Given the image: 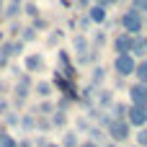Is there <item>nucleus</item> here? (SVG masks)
<instances>
[{
    "label": "nucleus",
    "mask_w": 147,
    "mask_h": 147,
    "mask_svg": "<svg viewBox=\"0 0 147 147\" xmlns=\"http://www.w3.org/2000/svg\"><path fill=\"white\" fill-rule=\"evenodd\" d=\"M119 26H121V31L124 34H129V36H142V31H145V16H140L137 10H124L121 16H119Z\"/></svg>",
    "instance_id": "nucleus-1"
},
{
    "label": "nucleus",
    "mask_w": 147,
    "mask_h": 147,
    "mask_svg": "<svg viewBox=\"0 0 147 147\" xmlns=\"http://www.w3.org/2000/svg\"><path fill=\"white\" fill-rule=\"evenodd\" d=\"M52 88L54 90H59L62 93V98H67V101H72V103H80V90H78V85H75V80H67V78H62L57 70H54V75H52Z\"/></svg>",
    "instance_id": "nucleus-2"
},
{
    "label": "nucleus",
    "mask_w": 147,
    "mask_h": 147,
    "mask_svg": "<svg viewBox=\"0 0 147 147\" xmlns=\"http://www.w3.org/2000/svg\"><path fill=\"white\" fill-rule=\"evenodd\" d=\"M10 93H13V106H18V109H21V106L28 101V96L34 93V80H31V75H28V72H23V75L13 83Z\"/></svg>",
    "instance_id": "nucleus-3"
},
{
    "label": "nucleus",
    "mask_w": 147,
    "mask_h": 147,
    "mask_svg": "<svg viewBox=\"0 0 147 147\" xmlns=\"http://www.w3.org/2000/svg\"><path fill=\"white\" fill-rule=\"evenodd\" d=\"M103 132H106V140L114 142V145L127 142V140L132 137V127L127 124V119H111V124H109Z\"/></svg>",
    "instance_id": "nucleus-4"
},
{
    "label": "nucleus",
    "mask_w": 147,
    "mask_h": 147,
    "mask_svg": "<svg viewBox=\"0 0 147 147\" xmlns=\"http://www.w3.org/2000/svg\"><path fill=\"white\" fill-rule=\"evenodd\" d=\"M114 75L116 78H132L134 75V67H137V59L132 57V54H119V57H114Z\"/></svg>",
    "instance_id": "nucleus-5"
},
{
    "label": "nucleus",
    "mask_w": 147,
    "mask_h": 147,
    "mask_svg": "<svg viewBox=\"0 0 147 147\" xmlns=\"http://www.w3.org/2000/svg\"><path fill=\"white\" fill-rule=\"evenodd\" d=\"M23 72H28V75H34V72H44V67H47V59H44V54H39V52H31V54H23Z\"/></svg>",
    "instance_id": "nucleus-6"
},
{
    "label": "nucleus",
    "mask_w": 147,
    "mask_h": 147,
    "mask_svg": "<svg viewBox=\"0 0 147 147\" xmlns=\"http://www.w3.org/2000/svg\"><path fill=\"white\" fill-rule=\"evenodd\" d=\"M132 41H134V36H129V34L119 31V34L111 39V49H114V57H119V54H132Z\"/></svg>",
    "instance_id": "nucleus-7"
},
{
    "label": "nucleus",
    "mask_w": 147,
    "mask_h": 147,
    "mask_svg": "<svg viewBox=\"0 0 147 147\" xmlns=\"http://www.w3.org/2000/svg\"><path fill=\"white\" fill-rule=\"evenodd\" d=\"M23 49H26V44H23L21 39H5V41L0 44V57L13 59V57H21Z\"/></svg>",
    "instance_id": "nucleus-8"
},
{
    "label": "nucleus",
    "mask_w": 147,
    "mask_h": 147,
    "mask_svg": "<svg viewBox=\"0 0 147 147\" xmlns=\"http://www.w3.org/2000/svg\"><path fill=\"white\" fill-rule=\"evenodd\" d=\"M129 93V106H140V109H147V85H140V83H132L127 88Z\"/></svg>",
    "instance_id": "nucleus-9"
},
{
    "label": "nucleus",
    "mask_w": 147,
    "mask_h": 147,
    "mask_svg": "<svg viewBox=\"0 0 147 147\" xmlns=\"http://www.w3.org/2000/svg\"><path fill=\"white\" fill-rule=\"evenodd\" d=\"M127 124H129L132 129H145L147 127V109L129 106V111H127Z\"/></svg>",
    "instance_id": "nucleus-10"
},
{
    "label": "nucleus",
    "mask_w": 147,
    "mask_h": 147,
    "mask_svg": "<svg viewBox=\"0 0 147 147\" xmlns=\"http://www.w3.org/2000/svg\"><path fill=\"white\" fill-rule=\"evenodd\" d=\"M90 49V39L85 36V34H72V39H70V52H75L78 57L80 54H85Z\"/></svg>",
    "instance_id": "nucleus-11"
},
{
    "label": "nucleus",
    "mask_w": 147,
    "mask_h": 147,
    "mask_svg": "<svg viewBox=\"0 0 147 147\" xmlns=\"http://www.w3.org/2000/svg\"><path fill=\"white\" fill-rule=\"evenodd\" d=\"M114 103H116L114 90H109V88H98V93H96V106H98L101 111H109Z\"/></svg>",
    "instance_id": "nucleus-12"
},
{
    "label": "nucleus",
    "mask_w": 147,
    "mask_h": 147,
    "mask_svg": "<svg viewBox=\"0 0 147 147\" xmlns=\"http://www.w3.org/2000/svg\"><path fill=\"white\" fill-rule=\"evenodd\" d=\"M85 16L90 18V23H93V26H103V23H106V18H109V10H106V8H101V5H90V8L85 10Z\"/></svg>",
    "instance_id": "nucleus-13"
},
{
    "label": "nucleus",
    "mask_w": 147,
    "mask_h": 147,
    "mask_svg": "<svg viewBox=\"0 0 147 147\" xmlns=\"http://www.w3.org/2000/svg\"><path fill=\"white\" fill-rule=\"evenodd\" d=\"M98 57H101V52L90 47L85 54H80V57L75 59V65H80V67H96V65H98Z\"/></svg>",
    "instance_id": "nucleus-14"
},
{
    "label": "nucleus",
    "mask_w": 147,
    "mask_h": 147,
    "mask_svg": "<svg viewBox=\"0 0 147 147\" xmlns=\"http://www.w3.org/2000/svg\"><path fill=\"white\" fill-rule=\"evenodd\" d=\"M34 93H36L41 101H52L54 88H52V83H49V80H39V83H34Z\"/></svg>",
    "instance_id": "nucleus-15"
},
{
    "label": "nucleus",
    "mask_w": 147,
    "mask_h": 147,
    "mask_svg": "<svg viewBox=\"0 0 147 147\" xmlns=\"http://www.w3.org/2000/svg\"><path fill=\"white\" fill-rule=\"evenodd\" d=\"M21 13H23V10H21V5H16V3H8V0H5L0 18H5V21H18V16H21Z\"/></svg>",
    "instance_id": "nucleus-16"
},
{
    "label": "nucleus",
    "mask_w": 147,
    "mask_h": 147,
    "mask_svg": "<svg viewBox=\"0 0 147 147\" xmlns=\"http://www.w3.org/2000/svg\"><path fill=\"white\" fill-rule=\"evenodd\" d=\"M88 39H90V47L101 52V49L106 47V41H109V34H106L103 28H98V31H90V36H88Z\"/></svg>",
    "instance_id": "nucleus-17"
},
{
    "label": "nucleus",
    "mask_w": 147,
    "mask_h": 147,
    "mask_svg": "<svg viewBox=\"0 0 147 147\" xmlns=\"http://www.w3.org/2000/svg\"><path fill=\"white\" fill-rule=\"evenodd\" d=\"M18 129L28 137L31 132H36V116L34 114H21V124H18Z\"/></svg>",
    "instance_id": "nucleus-18"
},
{
    "label": "nucleus",
    "mask_w": 147,
    "mask_h": 147,
    "mask_svg": "<svg viewBox=\"0 0 147 147\" xmlns=\"http://www.w3.org/2000/svg\"><path fill=\"white\" fill-rule=\"evenodd\" d=\"M132 57H134L137 62L147 57V49H145V36H134V41H132Z\"/></svg>",
    "instance_id": "nucleus-19"
},
{
    "label": "nucleus",
    "mask_w": 147,
    "mask_h": 147,
    "mask_svg": "<svg viewBox=\"0 0 147 147\" xmlns=\"http://www.w3.org/2000/svg\"><path fill=\"white\" fill-rule=\"evenodd\" d=\"M88 140L103 147V145H106V132H103L98 124H90V129H88Z\"/></svg>",
    "instance_id": "nucleus-20"
},
{
    "label": "nucleus",
    "mask_w": 147,
    "mask_h": 147,
    "mask_svg": "<svg viewBox=\"0 0 147 147\" xmlns=\"http://www.w3.org/2000/svg\"><path fill=\"white\" fill-rule=\"evenodd\" d=\"M103 80H106V67H101V65L90 67V85L101 88V85H103Z\"/></svg>",
    "instance_id": "nucleus-21"
},
{
    "label": "nucleus",
    "mask_w": 147,
    "mask_h": 147,
    "mask_svg": "<svg viewBox=\"0 0 147 147\" xmlns=\"http://www.w3.org/2000/svg\"><path fill=\"white\" fill-rule=\"evenodd\" d=\"M34 116H52L54 114V101H41L36 109H31Z\"/></svg>",
    "instance_id": "nucleus-22"
},
{
    "label": "nucleus",
    "mask_w": 147,
    "mask_h": 147,
    "mask_svg": "<svg viewBox=\"0 0 147 147\" xmlns=\"http://www.w3.org/2000/svg\"><path fill=\"white\" fill-rule=\"evenodd\" d=\"M127 111H129V103H124V101H116V103L109 109L111 119H127Z\"/></svg>",
    "instance_id": "nucleus-23"
},
{
    "label": "nucleus",
    "mask_w": 147,
    "mask_h": 147,
    "mask_svg": "<svg viewBox=\"0 0 147 147\" xmlns=\"http://www.w3.org/2000/svg\"><path fill=\"white\" fill-rule=\"evenodd\" d=\"M70 65H75L70 49H59V52H57V70H65V67H70Z\"/></svg>",
    "instance_id": "nucleus-24"
},
{
    "label": "nucleus",
    "mask_w": 147,
    "mask_h": 147,
    "mask_svg": "<svg viewBox=\"0 0 147 147\" xmlns=\"http://www.w3.org/2000/svg\"><path fill=\"white\" fill-rule=\"evenodd\" d=\"M3 124H5V129H18V124H21V114L10 109V111L3 116Z\"/></svg>",
    "instance_id": "nucleus-25"
},
{
    "label": "nucleus",
    "mask_w": 147,
    "mask_h": 147,
    "mask_svg": "<svg viewBox=\"0 0 147 147\" xmlns=\"http://www.w3.org/2000/svg\"><path fill=\"white\" fill-rule=\"evenodd\" d=\"M134 78H137L140 85H147V57L137 62V67H134Z\"/></svg>",
    "instance_id": "nucleus-26"
},
{
    "label": "nucleus",
    "mask_w": 147,
    "mask_h": 147,
    "mask_svg": "<svg viewBox=\"0 0 147 147\" xmlns=\"http://www.w3.org/2000/svg\"><path fill=\"white\" fill-rule=\"evenodd\" d=\"M21 10H23V16H28V21H34V18L41 16V13H39V5H36L34 0H26V3L21 5Z\"/></svg>",
    "instance_id": "nucleus-27"
},
{
    "label": "nucleus",
    "mask_w": 147,
    "mask_h": 147,
    "mask_svg": "<svg viewBox=\"0 0 147 147\" xmlns=\"http://www.w3.org/2000/svg\"><path fill=\"white\" fill-rule=\"evenodd\" d=\"M65 39V31L62 28H49V36H47V47H59V41Z\"/></svg>",
    "instance_id": "nucleus-28"
},
{
    "label": "nucleus",
    "mask_w": 147,
    "mask_h": 147,
    "mask_svg": "<svg viewBox=\"0 0 147 147\" xmlns=\"http://www.w3.org/2000/svg\"><path fill=\"white\" fill-rule=\"evenodd\" d=\"M49 121H52V129H65V127H67V114L54 111V114L49 116Z\"/></svg>",
    "instance_id": "nucleus-29"
},
{
    "label": "nucleus",
    "mask_w": 147,
    "mask_h": 147,
    "mask_svg": "<svg viewBox=\"0 0 147 147\" xmlns=\"http://www.w3.org/2000/svg\"><path fill=\"white\" fill-rule=\"evenodd\" d=\"M36 36H39V34H36L31 26H23V28H21V34H18V39H21L23 44H31V41H36Z\"/></svg>",
    "instance_id": "nucleus-30"
},
{
    "label": "nucleus",
    "mask_w": 147,
    "mask_h": 147,
    "mask_svg": "<svg viewBox=\"0 0 147 147\" xmlns=\"http://www.w3.org/2000/svg\"><path fill=\"white\" fill-rule=\"evenodd\" d=\"M90 26H93V23H90V18L83 13V16L78 18V34H85V36H88V34H90Z\"/></svg>",
    "instance_id": "nucleus-31"
},
{
    "label": "nucleus",
    "mask_w": 147,
    "mask_h": 147,
    "mask_svg": "<svg viewBox=\"0 0 147 147\" xmlns=\"http://www.w3.org/2000/svg\"><path fill=\"white\" fill-rule=\"evenodd\" d=\"M0 147H18V137H16V134H10V132L0 134Z\"/></svg>",
    "instance_id": "nucleus-32"
},
{
    "label": "nucleus",
    "mask_w": 147,
    "mask_h": 147,
    "mask_svg": "<svg viewBox=\"0 0 147 147\" xmlns=\"http://www.w3.org/2000/svg\"><path fill=\"white\" fill-rule=\"evenodd\" d=\"M28 26H31L36 34H39V31H49V21H47V18H41V16H39V18H34Z\"/></svg>",
    "instance_id": "nucleus-33"
},
{
    "label": "nucleus",
    "mask_w": 147,
    "mask_h": 147,
    "mask_svg": "<svg viewBox=\"0 0 147 147\" xmlns=\"http://www.w3.org/2000/svg\"><path fill=\"white\" fill-rule=\"evenodd\" d=\"M88 129H90L88 116H78V119H75V132H78V134H80V132H83V134H88Z\"/></svg>",
    "instance_id": "nucleus-34"
},
{
    "label": "nucleus",
    "mask_w": 147,
    "mask_h": 147,
    "mask_svg": "<svg viewBox=\"0 0 147 147\" xmlns=\"http://www.w3.org/2000/svg\"><path fill=\"white\" fill-rule=\"evenodd\" d=\"M21 23L18 21H8V39H18V34H21Z\"/></svg>",
    "instance_id": "nucleus-35"
},
{
    "label": "nucleus",
    "mask_w": 147,
    "mask_h": 147,
    "mask_svg": "<svg viewBox=\"0 0 147 147\" xmlns=\"http://www.w3.org/2000/svg\"><path fill=\"white\" fill-rule=\"evenodd\" d=\"M49 129H52L49 116H36V132H49Z\"/></svg>",
    "instance_id": "nucleus-36"
},
{
    "label": "nucleus",
    "mask_w": 147,
    "mask_h": 147,
    "mask_svg": "<svg viewBox=\"0 0 147 147\" xmlns=\"http://www.w3.org/2000/svg\"><path fill=\"white\" fill-rule=\"evenodd\" d=\"M132 10H137L140 16H147V0H132V5H129Z\"/></svg>",
    "instance_id": "nucleus-37"
},
{
    "label": "nucleus",
    "mask_w": 147,
    "mask_h": 147,
    "mask_svg": "<svg viewBox=\"0 0 147 147\" xmlns=\"http://www.w3.org/2000/svg\"><path fill=\"white\" fill-rule=\"evenodd\" d=\"M70 106H72V101H67V98H62V96H59V101L54 103V111H62V114H67V111H70Z\"/></svg>",
    "instance_id": "nucleus-38"
},
{
    "label": "nucleus",
    "mask_w": 147,
    "mask_h": 147,
    "mask_svg": "<svg viewBox=\"0 0 147 147\" xmlns=\"http://www.w3.org/2000/svg\"><path fill=\"white\" fill-rule=\"evenodd\" d=\"M103 114H106V111H101L98 106H90V109H88V121H90V119H93V121H101Z\"/></svg>",
    "instance_id": "nucleus-39"
},
{
    "label": "nucleus",
    "mask_w": 147,
    "mask_h": 147,
    "mask_svg": "<svg viewBox=\"0 0 147 147\" xmlns=\"http://www.w3.org/2000/svg\"><path fill=\"white\" fill-rule=\"evenodd\" d=\"M134 140H137V147H147V127L145 129H137Z\"/></svg>",
    "instance_id": "nucleus-40"
},
{
    "label": "nucleus",
    "mask_w": 147,
    "mask_h": 147,
    "mask_svg": "<svg viewBox=\"0 0 147 147\" xmlns=\"http://www.w3.org/2000/svg\"><path fill=\"white\" fill-rule=\"evenodd\" d=\"M8 72H10V75H13L16 80H18V78L23 75V67H18V65H8Z\"/></svg>",
    "instance_id": "nucleus-41"
},
{
    "label": "nucleus",
    "mask_w": 147,
    "mask_h": 147,
    "mask_svg": "<svg viewBox=\"0 0 147 147\" xmlns=\"http://www.w3.org/2000/svg\"><path fill=\"white\" fill-rule=\"evenodd\" d=\"M116 26H119V21H116V18H106V23H103V31L109 34V31H111V28H116Z\"/></svg>",
    "instance_id": "nucleus-42"
},
{
    "label": "nucleus",
    "mask_w": 147,
    "mask_h": 147,
    "mask_svg": "<svg viewBox=\"0 0 147 147\" xmlns=\"http://www.w3.org/2000/svg\"><path fill=\"white\" fill-rule=\"evenodd\" d=\"M8 111H10V103H8V98H0V119H3Z\"/></svg>",
    "instance_id": "nucleus-43"
},
{
    "label": "nucleus",
    "mask_w": 147,
    "mask_h": 147,
    "mask_svg": "<svg viewBox=\"0 0 147 147\" xmlns=\"http://www.w3.org/2000/svg\"><path fill=\"white\" fill-rule=\"evenodd\" d=\"M47 145H49V140H47L44 134H39V137L34 140V147H47Z\"/></svg>",
    "instance_id": "nucleus-44"
},
{
    "label": "nucleus",
    "mask_w": 147,
    "mask_h": 147,
    "mask_svg": "<svg viewBox=\"0 0 147 147\" xmlns=\"http://www.w3.org/2000/svg\"><path fill=\"white\" fill-rule=\"evenodd\" d=\"M75 3V8H80V10H88L90 8V0H72Z\"/></svg>",
    "instance_id": "nucleus-45"
},
{
    "label": "nucleus",
    "mask_w": 147,
    "mask_h": 147,
    "mask_svg": "<svg viewBox=\"0 0 147 147\" xmlns=\"http://www.w3.org/2000/svg\"><path fill=\"white\" fill-rule=\"evenodd\" d=\"M18 147H34V140L31 137H21L18 140Z\"/></svg>",
    "instance_id": "nucleus-46"
},
{
    "label": "nucleus",
    "mask_w": 147,
    "mask_h": 147,
    "mask_svg": "<svg viewBox=\"0 0 147 147\" xmlns=\"http://www.w3.org/2000/svg\"><path fill=\"white\" fill-rule=\"evenodd\" d=\"M67 28L78 34V18H75V16H72V18H67Z\"/></svg>",
    "instance_id": "nucleus-47"
},
{
    "label": "nucleus",
    "mask_w": 147,
    "mask_h": 147,
    "mask_svg": "<svg viewBox=\"0 0 147 147\" xmlns=\"http://www.w3.org/2000/svg\"><path fill=\"white\" fill-rule=\"evenodd\" d=\"M10 90V85L5 83V80H0V98H5V93Z\"/></svg>",
    "instance_id": "nucleus-48"
},
{
    "label": "nucleus",
    "mask_w": 147,
    "mask_h": 147,
    "mask_svg": "<svg viewBox=\"0 0 147 147\" xmlns=\"http://www.w3.org/2000/svg\"><path fill=\"white\" fill-rule=\"evenodd\" d=\"M80 147H101V145H96V142H90V140H85V142H80Z\"/></svg>",
    "instance_id": "nucleus-49"
},
{
    "label": "nucleus",
    "mask_w": 147,
    "mask_h": 147,
    "mask_svg": "<svg viewBox=\"0 0 147 147\" xmlns=\"http://www.w3.org/2000/svg\"><path fill=\"white\" fill-rule=\"evenodd\" d=\"M62 8H75V3L72 0H62Z\"/></svg>",
    "instance_id": "nucleus-50"
},
{
    "label": "nucleus",
    "mask_w": 147,
    "mask_h": 147,
    "mask_svg": "<svg viewBox=\"0 0 147 147\" xmlns=\"http://www.w3.org/2000/svg\"><path fill=\"white\" fill-rule=\"evenodd\" d=\"M106 3H109V8H111V5H119L121 0H106Z\"/></svg>",
    "instance_id": "nucleus-51"
},
{
    "label": "nucleus",
    "mask_w": 147,
    "mask_h": 147,
    "mask_svg": "<svg viewBox=\"0 0 147 147\" xmlns=\"http://www.w3.org/2000/svg\"><path fill=\"white\" fill-rule=\"evenodd\" d=\"M5 132H8V129H5V124L0 121V134H5Z\"/></svg>",
    "instance_id": "nucleus-52"
},
{
    "label": "nucleus",
    "mask_w": 147,
    "mask_h": 147,
    "mask_svg": "<svg viewBox=\"0 0 147 147\" xmlns=\"http://www.w3.org/2000/svg\"><path fill=\"white\" fill-rule=\"evenodd\" d=\"M8 3H16V5H23L26 0H8Z\"/></svg>",
    "instance_id": "nucleus-53"
},
{
    "label": "nucleus",
    "mask_w": 147,
    "mask_h": 147,
    "mask_svg": "<svg viewBox=\"0 0 147 147\" xmlns=\"http://www.w3.org/2000/svg\"><path fill=\"white\" fill-rule=\"evenodd\" d=\"M47 147H59V142H49V145H47Z\"/></svg>",
    "instance_id": "nucleus-54"
},
{
    "label": "nucleus",
    "mask_w": 147,
    "mask_h": 147,
    "mask_svg": "<svg viewBox=\"0 0 147 147\" xmlns=\"http://www.w3.org/2000/svg\"><path fill=\"white\" fill-rule=\"evenodd\" d=\"M103 147H119V145H114V142H106V145H103Z\"/></svg>",
    "instance_id": "nucleus-55"
},
{
    "label": "nucleus",
    "mask_w": 147,
    "mask_h": 147,
    "mask_svg": "<svg viewBox=\"0 0 147 147\" xmlns=\"http://www.w3.org/2000/svg\"><path fill=\"white\" fill-rule=\"evenodd\" d=\"M145 49H147V36H145Z\"/></svg>",
    "instance_id": "nucleus-56"
},
{
    "label": "nucleus",
    "mask_w": 147,
    "mask_h": 147,
    "mask_svg": "<svg viewBox=\"0 0 147 147\" xmlns=\"http://www.w3.org/2000/svg\"><path fill=\"white\" fill-rule=\"evenodd\" d=\"M129 147H137V145H129Z\"/></svg>",
    "instance_id": "nucleus-57"
},
{
    "label": "nucleus",
    "mask_w": 147,
    "mask_h": 147,
    "mask_svg": "<svg viewBox=\"0 0 147 147\" xmlns=\"http://www.w3.org/2000/svg\"><path fill=\"white\" fill-rule=\"evenodd\" d=\"M0 3H5V0H0Z\"/></svg>",
    "instance_id": "nucleus-58"
}]
</instances>
